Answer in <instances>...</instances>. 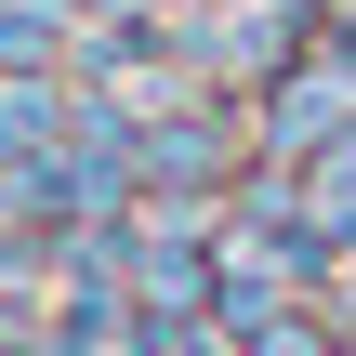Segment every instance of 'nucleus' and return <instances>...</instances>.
I'll return each instance as SVG.
<instances>
[{"mask_svg": "<svg viewBox=\"0 0 356 356\" xmlns=\"http://www.w3.org/2000/svg\"><path fill=\"white\" fill-rule=\"evenodd\" d=\"M0 356H53V343H0Z\"/></svg>", "mask_w": 356, "mask_h": 356, "instance_id": "39448f33", "label": "nucleus"}, {"mask_svg": "<svg viewBox=\"0 0 356 356\" xmlns=\"http://www.w3.org/2000/svg\"><path fill=\"white\" fill-rule=\"evenodd\" d=\"M132 159H145V198H211L238 172V132L211 106H159V119H132Z\"/></svg>", "mask_w": 356, "mask_h": 356, "instance_id": "f257e3e1", "label": "nucleus"}, {"mask_svg": "<svg viewBox=\"0 0 356 356\" xmlns=\"http://www.w3.org/2000/svg\"><path fill=\"white\" fill-rule=\"evenodd\" d=\"M330 356H343V343H330Z\"/></svg>", "mask_w": 356, "mask_h": 356, "instance_id": "423d86ee", "label": "nucleus"}, {"mask_svg": "<svg viewBox=\"0 0 356 356\" xmlns=\"http://www.w3.org/2000/svg\"><path fill=\"white\" fill-rule=\"evenodd\" d=\"M66 53H79V26L53 0H0V79H53Z\"/></svg>", "mask_w": 356, "mask_h": 356, "instance_id": "7ed1b4c3", "label": "nucleus"}, {"mask_svg": "<svg viewBox=\"0 0 356 356\" xmlns=\"http://www.w3.org/2000/svg\"><path fill=\"white\" fill-rule=\"evenodd\" d=\"M330 304H343V317H356V264H343V277H330Z\"/></svg>", "mask_w": 356, "mask_h": 356, "instance_id": "20e7f679", "label": "nucleus"}, {"mask_svg": "<svg viewBox=\"0 0 356 356\" xmlns=\"http://www.w3.org/2000/svg\"><path fill=\"white\" fill-rule=\"evenodd\" d=\"M343 119H356V79L330 66V53H291V66H277V92H264V145L304 172L317 145H343Z\"/></svg>", "mask_w": 356, "mask_h": 356, "instance_id": "f03ea898", "label": "nucleus"}]
</instances>
